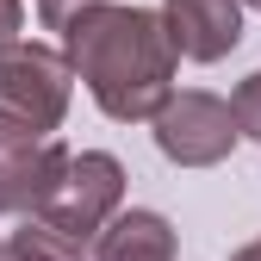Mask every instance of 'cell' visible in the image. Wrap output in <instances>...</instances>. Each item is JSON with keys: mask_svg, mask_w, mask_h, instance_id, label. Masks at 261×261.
<instances>
[{"mask_svg": "<svg viewBox=\"0 0 261 261\" xmlns=\"http://www.w3.org/2000/svg\"><path fill=\"white\" fill-rule=\"evenodd\" d=\"M69 56H75L93 100L112 118H143L168 100L174 38H162V25L149 13H93V7H81L69 19Z\"/></svg>", "mask_w": 261, "mask_h": 261, "instance_id": "obj_1", "label": "cell"}, {"mask_svg": "<svg viewBox=\"0 0 261 261\" xmlns=\"http://www.w3.org/2000/svg\"><path fill=\"white\" fill-rule=\"evenodd\" d=\"M62 62L50 50H7L0 62V143H31L62 118Z\"/></svg>", "mask_w": 261, "mask_h": 261, "instance_id": "obj_2", "label": "cell"}, {"mask_svg": "<svg viewBox=\"0 0 261 261\" xmlns=\"http://www.w3.org/2000/svg\"><path fill=\"white\" fill-rule=\"evenodd\" d=\"M118 199V162L112 155H81L62 168V180L50 187V199H44V224L62 237H81L100 224V212Z\"/></svg>", "mask_w": 261, "mask_h": 261, "instance_id": "obj_3", "label": "cell"}, {"mask_svg": "<svg viewBox=\"0 0 261 261\" xmlns=\"http://www.w3.org/2000/svg\"><path fill=\"white\" fill-rule=\"evenodd\" d=\"M230 106H218V100H205V93H180L174 106H162V118H155V137H162V149H168L174 162H218L224 149H230Z\"/></svg>", "mask_w": 261, "mask_h": 261, "instance_id": "obj_4", "label": "cell"}, {"mask_svg": "<svg viewBox=\"0 0 261 261\" xmlns=\"http://www.w3.org/2000/svg\"><path fill=\"white\" fill-rule=\"evenodd\" d=\"M168 38H174V50H187V56H199V62H212V56H224L237 38H243V19H237V0H168Z\"/></svg>", "mask_w": 261, "mask_h": 261, "instance_id": "obj_5", "label": "cell"}, {"mask_svg": "<svg viewBox=\"0 0 261 261\" xmlns=\"http://www.w3.org/2000/svg\"><path fill=\"white\" fill-rule=\"evenodd\" d=\"M168 249H174L168 224H162L155 212H130V218H118L106 230L100 261H168Z\"/></svg>", "mask_w": 261, "mask_h": 261, "instance_id": "obj_6", "label": "cell"}, {"mask_svg": "<svg viewBox=\"0 0 261 261\" xmlns=\"http://www.w3.org/2000/svg\"><path fill=\"white\" fill-rule=\"evenodd\" d=\"M0 261H75V237L38 224V230H19L13 243H0Z\"/></svg>", "mask_w": 261, "mask_h": 261, "instance_id": "obj_7", "label": "cell"}, {"mask_svg": "<svg viewBox=\"0 0 261 261\" xmlns=\"http://www.w3.org/2000/svg\"><path fill=\"white\" fill-rule=\"evenodd\" d=\"M237 124L249 137H261V75H249V87L237 93Z\"/></svg>", "mask_w": 261, "mask_h": 261, "instance_id": "obj_8", "label": "cell"}, {"mask_svg": "<svg viewBox=\"0 0 261 261\" xmlns=\"http://www.w3.org/2000/svg\"><path fill=\"white\" fill-rule=\"evenodd\" d=\"M19 31V0H0V44Z\"/></svg>", "mask_w": 261, "mask_h": 261, "instance_id": "obj_9", "label": "cell"}, {"mask_svg": "<svg viewBox=\"0 0 261 261\" xmlns=\"http://www.w3.org/2000/svg\"><path fill=\"white\" fill-rule=\"evenodd\" d=\"M38 7H44V19H50V25H62V19H69V0H38Z\"/></svg>", "mask_w": 261, "mask_h": 261, "instance_id": "obj_10", "label": "cell"}, {"mask_svg": "<svg viewBox=\"0 0 261 261\" xmlns=\"http://www.w3.org/2000/svg\"><path fill=\"white\" fill-rule=\"evenodd\" d=\"M237 261H261V243H255V249H249V255H237Z\"/></svg>", "mask_w": 261, "mask_h": 261, "instance_id": "obj_11", "label": "cell"}, {"mask_svg": "<svg viewBox=\"0 0 261 261\" xmlns=\"http://www.w3.org/2000/svg\"><path fill=\"white\" fill-rule=\"evenodd\" d=\"M255 7H261V0H255Z\"/></svg>", "mask_w": 261, "mask_h": 261, "instance_id": "obj_12", "label": "cell"}]
</instances>
